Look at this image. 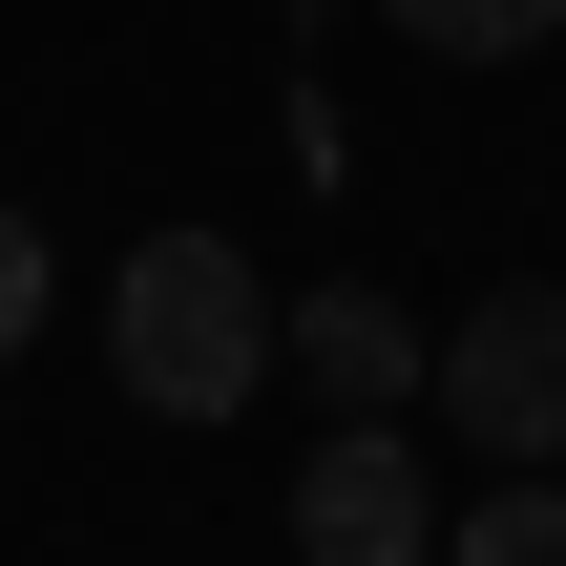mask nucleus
I'll return each mask as SVG.
<instances>
[{"mask_svg": "<svg viewBox=\"0 0 566 566\" xmlns=\"http://www.w3.org/2000/svg\"><path fill=\"white\" fill-rule=\"evenodd\" d=\"M105 357H126L147 420H231V399L273 378V294H252V252H231V231H147V252L105 273Z\"/></svg>", "mask_w": 566, "mask_h": 566, "instance_id": "obj_1", "label": "nucleus"}, {"mask_svg": "<svg viewBox=\"0 0 566 566\" xmlns=\"http://www.w3.org/2000/svg\"><path fill=\"white\" fill-rule=\"evenodd\" d=\"M462 441H483V483L504 462H566V273H504L462 336H441V378H420Z\"/></svg>", "mask_w": 566, "mask_h": 566, "instance_id": "obj_2", "label": "nucleus"}, {"mask_svg": "<svg viewBox=\"0 0 566 566\" xmlns=\"http://www.w3.org/2000/svg\"><path fill=\"white\" fill-rule=\"evenodd\" d=\"M294 566H441V483L399 462V420H336L294 462Z\"/></svg>", "mask_w": 566, "mask_h": 566, "instance_id": "obj_3", "label": "nucleus"}, {"mask_svg": "<svg viewBox=\"0 0 566 566\" xmlns=\"http://www.w3.org/2000/svg\"><path fill=\"white\" fill-rule=\"evenodd\" d=\"M273 378H315L336 420H399V399L441 378V336H420L399 294H357V273H336V294H294V315H273Z\"/></svg>", "mask_w": 566, "mask_h": 566, "instance_id": "obj_4", "label": "nucleus"}, {"mask_svg": "<svg viewBox=\"0 0 566 566\" xmlns=\"http://www.w3.org/2000/svg\"><path fill=\"white\" fill-rule=\"evenodd\" d=\"M441 566H566V462H504L483 504H441Z\"/></svg>", "mask_w": 566, "mask_h": 566, "instance_id": "obj_5", "label": "nucleus"}, {"mask_svg": "<svg viewBox=\"0 0 566 566\" xmlns=\"http://www.w3.org/2000/svg\"><path fill=\"white\" fill-rule=\"evenodd\" d=\"M378 21H399L420 63H525V42H546L566 0H378Z\"/></svg>", "mask_w": 566, "mask_h": 566, "instance_id": "obj_6", "label": "nucleus"}, {"mask_svg": "<svg viewBox=\"0 0 566 566\" xmlns=\"http://www.w3.org/2000/svg\"><path fill=\"white\" fill-rule=\"evenodd\" d=\"M21 336H42V210L0 189V357H21Z\"/></svg>", "mask_w": 566, "mask_h": 566, "instance_id": "obj_7", "label": "nucleus"}]
</instances>
